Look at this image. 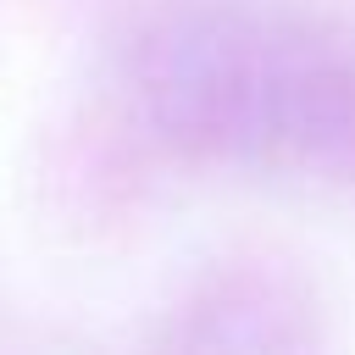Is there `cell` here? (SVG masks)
Here are the masks:
<instances>
[{
	"mask_svg": "<svg viewBox=\"0 0 355 355\" xmlns=\"http://www.w3.org/2000/svg\"><path fill=\"white\" fill-rule=\"evenodd\" d=\"M144 122L194 155L355 183V50L255 11H172L133 50Z\"/></svg>",
	"mask_w": 355,
	"mask_h": 355,
	"instance_id": "1",
	"label": "cell"
}]
</instances>
